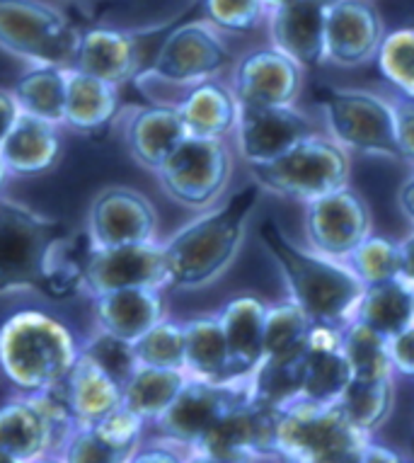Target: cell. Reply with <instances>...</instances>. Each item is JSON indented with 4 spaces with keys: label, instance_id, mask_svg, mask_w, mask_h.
Instances as JSON below:
<instances>
[{
    "label": "cell",
    "instance_id": "6da1fadb",
    "mask_svg": "<svg viewBox=\"0 0 414 463\" xmlns=\"http://www.w3.org/2000/svg\"><path fill=\"white\" fill-rule=\"evenodd\" d=\"M78 236L59 219L44 216L15 199L0 197V297L37 291L66 301L85 291V260Z\"/></svg>",
    "mask_w": 414,
    "mask_h": 463
},
{
    "label": "cell",
    "instance_id": "7a4b0ae2",
    "mask_svg": "<svg viewBox=\"0 0 414 463\" xmlns=\"http://www.w3.org/2000/svg\"><path fill=\"white\" fill-rule=\"evenodd\" d=\"M262 187L245 184L226 204L202 213L163 243L167 287L203 288L221 279L238 260Z\"/></svg>",
    "mask_w": 414,
    "mask_h": 463
},
{
    "label": "cell",
    "instance_id": "3957f363",
    "mask_svg": "<svg viewBox=\"0 0 414 463\" xmlns=\"http://www.w3.org/2000/svg\"><path fill=\"white\" fill-rule=\"evenodd\" d=\"M80 357L66 323L42 311H20L0 326V373L20 395L61 391Z\"/></svg>",
    "mask_w": 414,
    "mask_h": 463
},
{
    "label": "cell",
    "instance_id": "277c9868",
    "mask_svg": "<svg viewBox=\"0 0 414 463\" xmlns=\"http://www.w3.org/2000/svg\"><path fill=\"white\" fill-rule=\"evenodd\" d=\"M259 236L287 281L291 301L301 306L313 323L339 326L342 320L354 318L366 287L352 267L315 250H301L271 219L259 226Z\"/></svg>",
    "mask_w": 414,
    "mask_h": 463
},
{
    "label": "cell",
    "instance_id": "5b68a950",
    "mask_svg": "<svg viewBox=\"0 0 414 463\" xmlns=\"http://www.w3.org/2000/svg\"><path fill=\"white\" fill-rule=\"evenodd\" d=\"M369 437L339 402L296 401L274 420V456L291 463H359Z\"/></svg>",
    "mask_w": 414,
    "mask_h": 463
},
{
    "label": "cell",
    "instance_id": "8992f818",
    "mask_svg": "<svg viewBox=\"0 0 414 463\" xmlns=\"http://www.w3.org/2000/svg\"><path fill=\"white\" fill-rule=\"evenodd\" d=\"M83 32L44 0H0V49L32 66L71 69Z\"/></svg>",
    "mask_w": 414,
    "mask_h": 463
},
{
    "label": "cell",
    "instance_id": "52a82bcc",
    "mask_svg": "<svg viewBox=\"0 0 414 463\" xmlns=\"http://www.w3.org/2000/svg\"><path fill=\"white\" fill-rule=\"evenodd\" d=\"M349 153L332 138L313 137L281 158L255 165V183L267 192L294 202H315L349 183Z\"/></svg>",
    "mask_w": 414,
    "mask_h": 463
},
{
    "label": "cell",
    "instance_id": "ba28073f",
    "mask_svg": "<svg viewBox=\"0 0 414 463\" xmlns=\"http://www.w3.org/2000/svg\"><path fill=\"white\" fill-rule=\"evenodd\" d=\"M320 109L332 141L344 151L400 160L390 99L359 88H327L320 92Z\"/></svg>",
    "mask_w": 414,
    "mask_h": 463
},
{
    "label": "cell",
    "instance_id": "9c48e42d",
    "mask_svg": "<svg viewBox=\"0 0 414 463\" xmlns=\"http://www.w3.org/2000/svg\"><path fill=\"white\" fill-rule=\"evenodd\" d=\"M76 427L63 388L52 393L17 395L0 405V449L23 463L56 456Z\"/></svg>",
    "mask_w": 414,
    "mask_h": 463
},
{
    "label": "cell",
    "instance_id": "30bf717a",
    "mask_svg": "<svg viewBox=\"0 0 414 463\" xmlns=\"http://www.w3.org/2000/svg\"><path fill=\"white\" fill-rule=\"evenodd\" d=\"M155 175L173 202L203 212L226 192L233 175V156L223 138L187 137Z\"/></svg>",
    "mask_w": 414,
    "mask_h": 463
},
{
    "label": "cell",
    "instance_id": "8fae6325",
    "mask_svg": "<svg viewBox=\"0 0 414 463\" xmlns=\"http://www.w3.org/2000/svg\"><path fill=\"white\" fill-rule=\"evenodd\" d=\"M228 63L231 52L223 32L209 20H194L167 34L151 69L138 73V85H173L189 90L206 80H216Z\"/></svg>",
    "mask_w": 414,
    "mask_h": 463
},
{
    "label": "cell",
    "instance_id": "7c38bea8",
    "mask_svg": "<svg viewBox=\"0 0 414 463\" xmlns=\"http://www.w3.org/2000/svg\"><path fill=\"white\" fill-rule=\"evenodd\" d=\"M306 236L310 248L332 260L349 255L371 236V209L352 187H342L306 206Z\"/></svg>",
    "mask_w": 414,
    "mask_h": 463
},
{
    "label": "cell",
    "instance_id": "4fadbf2b",
    "mask_svg": "<svg viewBox=\"0 0 414 463\" xmlns=\"http://www.w3.org/2000/svg\"><path fill=\"white\" fill-rule=\"evenodd\" d=\"M249 401L248 386L213 383V381L189 379L182 393L167 408V412L155 422L163 439L177 447L194 449L202 437L219 422L235 405Z\"/></svg>",
    "mask_w": 414,
    "mask_h": 463
},
{
    "label": "cell",
    "instance_id": "5bb4252c",
    "mask_svg": "<svg viewBox=\"0 0 414 463\" xmlns=\"http://www.w3.org/2000/svg\"><path fill=\"white\" fill-rule=\"evenodd\" d=\"M158 231V213L151 199L131 187H105L88 213V241L92 248L153 243Z\"/></svg>",
    "mask_w": 414,
    "mask_h": 463
},
{
    "label": "cell",
    "instance_id": "9a60e30c",
    "mask_svg": "<svg viewBox=\"0 0 414 463\" xmlns=\"http://www.w3.org/2000/svg\"><path fill=\"white\" fill-rule=\"evenodd\" d=\"M167 287L163 243L90 248L85 260V291L92 298L119 288Z\"/></svg>",
    "mask_w": 414,
    "mask_h": 463
},
{
    "label": "cell",
    "instance_id": "2e32d148",
    "mask_svg": "<svg viewBox=\"0 0 414 463\" xmlns=\"http://www.w3.org/2000/svg\"><path fill=\"white\" fill-rule=\"evenodd\" d=\"M317 137L308 114L288 107H242L235 127L238 151L249 167L281 158L303 141Z\"/></svg>",
    "mask_w": 414,
    "mask_h": 463
},
{
    "label": "cell",
    "instance_id": "e0dca14e",
    "mask_svg": "<svg viewBox=\"0 0 414 463\" xmlns=\"http://www.w3.org/2000/svg\"><path fill=\"white\" fill-rule=\"evenodd\" d=\"M383 17L371 0H332L325 20V61L356 69L376 59L385 39Z\"/></svg>",
    "mask_w": 414,
    "mask_h": 463
},
{
    "label": "cell",
    "instance_id": "ac0fdd59",
    "mask_svg": "<svg viewBox=\"0 0 414 463\" xmlns=\"http://www.w3.org/2000/svg\"><path fill=\"white\" fill-rule=\"evenodd\" d=\"M303 85V69L274 46L252 49L233 69L235 98L242 107L294 105Z\"/></svg>",
    "mask_w": 414,
    "mask_h": 463
},
{
    "label": "cell",
    "instance_id": "d6986e66",
    "mask_svg": "<svg viewBox=\"0 0 414 463\" xmlns=\"http://www.w3.org/2000/svg\"><path fill=\"white\" fill-rule=\"evenodd\" d=\"M146 422L124 405L98 425H76L56 456L61 463H128L141 447Z\"/></svg>",
    "mask_w": 414,
    "mask_h": 463
},
{
    "label": "cell",
    "instance_id": "ffe728a7",
    "mask_svg": "<svg viewBox=\"0 0 414 463\" xmlns=\"http://www.w3.org/2000/svg\"><path fill=\"white\" fill-rule=\"evenodd\" d=\"M274 420L277 412L267 411L249 398L226 412L192 451L221 458L274 456Z\"/></svg>",
    "mask_w": 414,
    "mask_h": 463
},
{
    "label": "cell",
    "instance_id": "44dd1931",
    "mask_svg": "<svg viewBox=\"0 0 414 463\" xmlns=\"http://www.w3.org/2000/svg\"><path fill=\"white\" fill-rule=\"evenodd\" d=\"M332 0H294L267 13L271 46L306 69L325 63V20Z\"/></svg>",
    "mask_w": 414,
    "mask_h": 463
},
{
    "label": "cell",
    "instance_id": "7402d4cb",
    "mask_svg": "<svg viewBox=\"0 0 414 463\" xmlns=\"http://www.w3.org/2000/svg\"><path fill=\"white\" fill-rule=\"evenodd\" d=\"M339 326L313 323L303 352V398L310 402H337L352 383V369L342 350Z\"/></svg>",
    "mask_w": 414,
    "mask_h": 463
},
{
    "label": "cell",
    "instance_id": "603a6c76",
    "mask_svg": "<svg viewBox=\"0 0 414 463\" xmlns=\"http://www.w3.org/2000/svg\"><path fill=\"white\" fill-rule=\"evenodd\" d=\"M98 330L134 345L167 318L163 288H119L92 298Z\"/></svg>",
    "mask_w": 414,
    "mask_h": 463
},
{
    "label": "cell",
    "instance_id": "cb8c5ba5",
    "mask_svg": "<svg viewBox=\"0 0 414 463\" xmlns=\"http://www.w3.org/2000/svg\"><path fill=\"white\" fill-rule=\"evenodd\" d=\"M124 138L131 158L146 170L158 173L160 165L187 138L177 109L170 105L138 107L127 117Z\"/></svg>",
    "mask_w": 414,
    "mask_h": 463
},
{
    "label": "cell",
    "instance_id": "d4e9b609",
    "mask_svg": "<svg viewBox=\"0 0 414 463\" xmlns=\"http://www.w3.org/2000/svg\"><path fill=\"white\" fill-rule=\"evenodd\" d=\"M71 69H78L105 80L109 85L127 83L138 78L141 71V49L134 34L109 27H95L80 34L76 61Z\"/></svg>",
    "mask_w": 414,
    "mask_h": 463
},
{
    "label": "cell",
    "instance_id": "484cf974",
    "mask_svg": "<svg viewBox=\"0 0 414 463\" xmlns=\"http://www.w3.org/2000/svg\"><path fill=\"white\" fill-rule=\"evenodd\" d=\"M269 306L257 297H238L223 306L219 316L221 330L231 354L233 381L245 379L264 359V323Z\"/></svg>",
    "mask_w": 414,
    "mask_h": 463
},
{
    "label": "cell",
    "instance_id": "4316f807",
    "mask_svg": "<svg viewBox=\"0 0 414 463\" xmlns=\"http://www.w3.org/2000/svg\"><path fill=\"white\" fill-rule=\"evenodd\" d=\"M187 137L223 138L235 131L240 117V102L231 85L221 80H206L184 92V98L174 105Z\"/></svg>",
    "mask_w": 414,
    "mask_h": 463
},
{
    "label": "cell",
    "instance_id": "83f0119b",
    "mask_svg": "<svg viewBox=\"0 0 414 463\" xmlns=\"http://www.w3.org/2000/svg\"><path fill=\"white\" fill-rule=\"evenodd\" d=\"M0 156L10 175L34 177L56 165L61 156L59 127L20 114L15 127L0 144Z\"/></svg>",
    "mask_w": 414,
    "mask_h": 463
},
{
    "label": "cell",
    "instance_id": "f1b7e54d",
    "mask_svg": "<svg viewBox=\"0 0 414 463\" xmlns=\"http://www.w3.org/2000/svg\"><path fill=\"white\" fill-rule=\"evenodd\" d=\"M121 395H124L121 383H117L105 369H99L90 357L80 352L63 386V398L76 425H98L99 420L119 411Z\"/></svg>",
    "mask_w": 414,
    "mask_h": 463
},
{
    "label": "cell",
    "instance_id": "f546056e",
    "mask_svg": "<svg viewBox=\"0 0 414 463\" xmlns=\"http://www.w3.org/2000/svg\"><path fill=\"white\" fill-rule=\"evenodd\" d=\"M119 109L117 85H109L83 71L68 69L66 124L78 134H98L114 122Z\"/></svg>",
    "mask_w": 414,
    "mask_h": 463
},
{
    "label": "cell",
    "instance_id": "4dcf8cb0",
    "mask_svg": "<svg viewBox=\"0 0 414 463\" xmlns=\"http://www.w3.org/2000/svg\"><path fill=\"white\" fill-rule=\"evenodd\" d=\"M184 372L189 379L231 383V354L219 318L202 316L184 323Z\"/></svg>",
    "mask_w": 414,
    "mask_h": 463
},
{
    "label": "cell",
    "instance_id": "1f68e13d",
    "mask_svg": "<svg viewBox=\"0 0 414 463\" xmlns=\"http://www.w3.org/2000/svg\"><path fill=\"white\" fill-rule=\"evenodd\" d=\"M352 320L363 323L383 337L402 333L414 326L412 284L407 279H392L366 287Z\"/></svg>",
    "mask_w": 414,
    "mask_h": 463
},
{
    "label": "cell",
    "instance_id": "d6a6232c",
    "mask_svg": "<svg viewBox=\"0 0 414 463\" xmlns=\"http://www.w3.org/2000/svg\"><path fill=\"white\" fill-rule=\"evenodd\" d=\"M187 372L180 369H155V366H138L134 376L127 381L121 405L136 418H141L146 425H155L174 398L187 386Z\"/></svg>",
    "mask_w": 414,
    "mask_h": 463
},
{
    "label": "cell",
    "instance_id": "836d02e7",
    "mask_svg": "<svg viewBox=\"0 0 414 463\" xmlns=\"http://www.w3.org/2000/svg\"><path fill=\"white\" fill-rule=\"evenodd\" d=\"M20 112L61 127L66 119L68 69L32 66L13 88Z\"/></svg>",
    "mask_w": 414,
    "mask_h": 463
},
{
    "label": "cell",
    "instance_id": "e575fe53",
    "mask_svg": "<svg viewBox=\"0 0 414 463\" xmlns=\"http://www.w3.org/2000/svg\"><path fill=\"white\" fill-rule=\"evenodd\" d=\"M249 376V398L267 411L279 412L303 398V354L294 359L264 357Z\"/></svg>",
    "mask_w": 414,
    "mask_h": 463
},
{
    "label": "cell",
    "instance_id": "d590c367",
    "mask_svg": "<svg viewBox=\"0 0 414 463\" xmlns=\"http://www.w3.org/2000/svg\"><path fill=\"white\" fill-rule=\"evenodd\" d=\"M313 320L296 301H279L269 306L264 323V357L294 359L308 347Z\"/></svg>",
    "mask_w": 414,
    "mask_h": 463
},
{
    "label": "cell",
    "instance_id": "8d00e7d4",
    "mask_svg": "<svg viewBox=\"0 0 414 463\" xmlns=\"http://www.w3.org/2000/svg\"><path fill=\"white\" fill-rule=\"evenodd\" d=\"M342 350L352 369V381L392 379V362L388 352V337L378 335L363 323L349 320L342 333Z\"/></svg>",
    "mask_w": 414,
    "mask_h": 463
},
{
    "label": "cell",
    "instance_id": "74e56055",
    "mask_svg": "<svg viewBox=\"0 0 414 463\" xmlns=\"http://www.w3.org/2000/svg\"><path fill=\"white\" fill-rule=\"evenodd\" d=\"M392 398H395L392 379L352 381L337 402L349 422L369 437L388 420L392 411Z\"/></svg>",
    "mask_w": 414,
    "mask_h": 463
},
{
    "label": "cell",
    "instance_id": "f35d334b",
    "mask_svg": "<svg viewBox=\"0 0 414 463\" xmlns=\"http://www.w3.org/2000/svg\"><path fill=\"white\" fill-rule=\"evenodd\" d=\"M347 265L362 279L363 287L402 279V250H400V243H392L388 238L373 236V233L349 255Z\"/></svg>",
    "mask_w": 414,
    "mask_h": 463
},
{
    "label": "cell",
    "instance_id": "ab89813d",
    "mask_svg": "<svg viewBox=\"0 0 414 463\" xmlns=\"http://www.w3.org/2000/svg\"><path fill=\"white\" fill-rule=\"evenodd\" d=\"M134 354L138 366L184 372V323L160 320L158 326L134 342Z\"/></svg>",
    "mask_w": 414,
    "mask_h": 463
},
{
    "label": "cell",
    "instance_id": "60d3db41",
    "mask_svg": "<svg viewBox=\"0 0 414 463\" xmlns=\"http://www.w3.org/2000/svg\"><path fill=\"white\" fill-rule=\"evenodd\" d=\"M376 61L385 80L402 98L414 99V27L388 32L378 49Z\"/></svg>",
    "mask_w": 414,
    "mask_h": 463
},
{
    "label": "cell",
    "instance_id": "b9f144b4",
    "mask_svg": "<svg viewBox=\"0 0 414 463\" xmlns=\"http://www.w3.org/2000/svg\"><path fill=\"white\" fill-rule=\"evenodd\" d=\"M80 352H83L85 357H90L99 369H105L117 383H121V388L127 386V381L131 379L136 369H138V362H136L134 354V345L127 340H119V337H114V335L105 333V330H95V333L80 345Z\"/></svg>",
    "mask_w": 414,
    "mask_h": 463
},
{
    "label": "cell",
    "instance_id": "7bdbcfd3",
    "mask_svg": "<svg viewBox=\"0 0 414 463\" xmlns=\"http://www.w3.org/2000/svg\"><path fill=\"white\" fill-rule=\"evenodd\" d=\"M206 20L221 32L248 34L267 17L262 0H203Z\"/></svg>",
    "mask_w": 414,
    "mask_h": 463
},
{
    "label": "cell",
    "instance_id": "ee69618b",
    "mask_svg": "<svg viewBox=\"0 0 414 463\" xmlns=\"http://www.w3.org/2000/svg\"><path fill=\"white\" fill-rule=\"evenodd\" d=\"M392 109H395V138H398L400 160L414 167V99L392 98Z\"/></svg>",
    "mask_w": 414,
    "mask_h": 463
},
{
    "label": "cell",
    "instance_id": "f6af8a7d",
    "mask_svg": "<svg viewBox=\"0 0 414 463\" xmlns=\"http://www.w3.org/2000/svg\"><path fill=\"white\" fill-rule=\"evenodd\" d=\"M388 352L395 372L414 376V326L388 337Z\"/></svg>",
    "mask_w": 414,
    "mask_h": 463
},
{
    "label": "cell",
    "instance_id": "bcb514c9",
    "mask_svg": "<svg viewBox=\"0 0 414 463\" xmlns=\"http://www.w3.org/2000/svg\"><path fill=\"white\" fill-rule=\"evenodd\" d=\"M189 456H182L180 447L173 441H151L136 449L128 463H187Z\"/></svg>",
    "mask_w": 414,
    "mask_h": 463
},
{
    "label": "cell",
    "instance_id": "7dc6e473",
    "mask_svg": "<svg viewBox=\"0 0 414 463\" xmlns=\"http://www.w3.org/2000/svg\"><path fill=\"white\" fill-rule=\"evenodd\" d=\"M20 107H17V99L13 95V90H0V144L5 141L13 127H15L17 117H20Z\"/></svg>",
    "mask_w": 414,
    "mask_h": 463
},
{
    "label": "cell",
    "instance_id": "c3c4849f",
    "mask_svg": "<svg viewBox=\"0 0 414 463\" xmlns=\"http://www.w3.org/2000/svg\"><path fill=\"white\" fill-rule=\"evenodd\" d=\"M359 463H414L412 458H405L400 456L398 451H392L388 447H381V444H366V449L362 451V458Z\"/></svg>",
    "mask_w": 414,
    "mask_h": 463
},
{
    "label": "cell",
    "instance_id": "681fc988",
    "mask_svg": "<svg viewBox=\"0 0 414 463\" xmlns=\"http://www.w3.org/2000/svg\"><path fill=\"white\" fill-rule=\"evenodd\" d=\"M400 250H402V279L414 281V233L400 243Z\"/></svg>",
    "mask_w": 414,
    "mask_h": 463
},
{
    "label": "cell",
    "instance_id": "f907efd6",
    "mask_svg": "<svg viewBox=\"0 0 414 463\" xmlns=\"http://www.w3.org/2000/svg\"><path fill=\"white\" fill-rule=\"evenodd\" d=\"M398 204H400V209H402V213H405L407 219L414 223V175L409 177V180H407L402 187H400Z\"/></svg>",
    "mask_w": 414,
    "mask_h": 463
},
{
    "label": "cell",
    "instance_id": "816d5d0a",
    "mask_svg": "<svg viewBox=\"0 0 414 463\" xmlns=\"http://www.w3.org/2000/svg\"><path fill=\"white\" fill-rule=\"evenodd\" d=\"M187 463H249V458H221V456H209L199 454V451H192Z\"/></svg>",
    "mask_w": 414,
    "mask_h": 463
},
{
    "label": "cell",
    "instance_id": "f5cc1de1",
    "mask_svg": "<svg viewBox=\"0 0 414 463\" xmlns=\"http://www.w3.org/2000/svg\"><path fill=\"white\" fill-rule=\"evenodd\" d=\"M264 8H267V13L274 8H284V5H288V3H294V0H262Z\"/></svg>",
    "mask_w": 414,
    "mask_h": 463
},
{
    "label": "cell",
    "instance_id": "db71d44e",
    "mask_svg": "<svg viewBox=\"0 0 414 463\" xmlns=\"http://www.w3.org/2000/svg\"><path fill=\"white\" fill-rule=\"evenodd\" d=\"M8 177H10L8 167H5V160H3V156H0V190H3V184H5Z\"/></svg>",
    "mask_w": 414,
    "mask_h": 463
},
{
    "label": "cell",
    "instance_id": "11a10c76",
    "mask_svg": "<svg viewBox=\"0 0 414 463\" xmlns=\"http://www.w3.org/2000/svg\"><path fill=\"white\" fill-rule=\"evenodd\" d=\"M0 463H23V461H20V458H15V456H10L8 451H3V449H0Z\"/></svg>",
    "mask_w": 414,
    "mask_h": 463
},
{
    "label": "cell",
    "instance_id": "9f6ffc18",
    "mask_svg": "<svg viewBox=\"0 0 414 463\" xmlns=\"http://www.w3.org/2000/svg\"><path fill=\"white\" fill-rule=\"evenodd\" d=\"M34 463H61V458L59 456H46V458H39V461Z\"/></svg>",
    "mask_w": 414,
    "mask_h": 463
},
{
    "label": "cell",
    "instance_id": "6f0895ef",
    "mask_svg": "<svg viewBox=\"0 0 414 463\" xmlns=\"http://www.w3.org/2000/svg\"><path fill=\"white\" fill-rule=\"evenodd\" d=\"M409 458L414 461V437H412V441H409Z\"/></svg>",
    "mask_w": 414,
    "mask_h": 463
},
{
    "label": "cell",
    "instance_id": "680465c9",
    "mask_svg": "<svg viewBox=\"0 0 414 463\" xmlns=\"http://www.w3.org/2000/svg\"><path fill=\"white\" fill-rule=\"evenodd\" d=\"M409 284H412V294H414V281H409Z\"/></svg>",
    "mask_w": 414,
    "mask_h": 463
}]
</instances>
